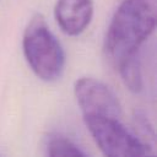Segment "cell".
Instances as JSON below:
<instances>
[{
  "mask_svg": "<svg viewBox=\"0 0 157 157\" xmlns=\"http://www.w3.org/2000/svg\"><path fill=\"white\" fill-rule=\"evenodd\" d=\"M156 21L157 0H124L119 5L104 39V52L115 69L139 56V49L155 31Z\"/></svg>",
  "mask_w": 157,
  "mask_h": 157,
  "instance_id": "obj_1",
  "label": "cell"
},
{
  "mask_svg": "<svg viewBox=\"0 0 157 157\" xmlns=\"http://www.w3.org/2000/svg\"><path fill=\"white\" fill-rule=\"evenodd\" d=\"M22 50L31 70L40 80L52 82L63 75L65 53L43 15H33L26 25Z\"/></svg>",
  "mask_w": 157,
  "mask_h": 157,
  "instance_id": "obj_2",
  "label": "cell"
},
{
  "mask_svg": "<svg viewBox=\"0 0 157 157\" xmlns=\"http://www.w3.org/2000/svg\"><path fill=\"white\" fill-rule=\"evenodd\" d=\"M83 121L104 156L135 157L151 155L146 146L123 125L120 118L85 115Z\"/></svg>",
  "mask_w": 157,
  "mask_h": 157,
  "instance_id": "obj_3",
  "label": "cell"
},
{
  "mask_svg": "<svg viewBox=\"0 0 157 157\" xmlns=\"http://www.w3.org/2000/svg\"><path fill=\"white\" fill-rule=\"evenodd\" d=\"M74 93L82 115H105L121 118V107L114 92L94 77H80L74 85Z\"/></svg>",
  "mask_w": 157,
  "mask_h": 157,
  "instance_id": "obj_4",
  "label": "cell"
},
{
  "mask_svg": "<svg viewBox=\"0 0 157 157\" xmlns=\"http://www.w3.org/2000/svg\"><path fill=\"white\" fill-rule=\"evenodd\" d=\"M93 16V0H56L54 17L67 36L81 34Z\"/></svg>",
  "mask_w": 157,
  "mask_h": 157,
  "instance_id": "obj_5",
  "label": "cell"
},
{
  "mask_svg": "<svg viewBox=\"0 0 157 157\" xmlns=\"http://www.w3.org/2000/svg\"><path fill=\"white\" fill-rule=\"evenodd\" d=\"M45 151L48 156L52 157H59V156H74V157H83L86 156V152L82 151L74 141L67 139L66 136L55 134L50 135L47 140Z\"/></svg>",
  "mask_w": 157,
  "mask_h": 157,
  "instance_id": "obj_6",
  "label": "cell"
},
{
  "mask_svg": "<svg viewBox=\"0 0 157 157\" xmlns=\"http://www.w3.org/2000/svg\"><path fill=\"white\" fill-rule=\"evenodd\" d=\"M124 85L131 92H140L142 88V76L139 56L131 58L117 67Z\"/></svg>",
  "mask_w": 157,
  "mask_h": 157,
  "instance_id": "obj_7",
  "label": "cell"
},
{
  "mask_svg": "<svg viewBox=\"0 0 157 157\" xmlns=\"http://www.w3.org/2000/svg\"><path fill=\"white\" fill-rule=\"evenodd\" d=\"M134 121V135L146 146V148L153 153V146H155V131L152 128V124L150 123L146 114L141 110H136L132 117Z\"/></svg>",
  "mask_w": 157,
  "mask_h": 157,
  "instance_id": "obj_8",
  "label": "cell"
}]
</instances>
